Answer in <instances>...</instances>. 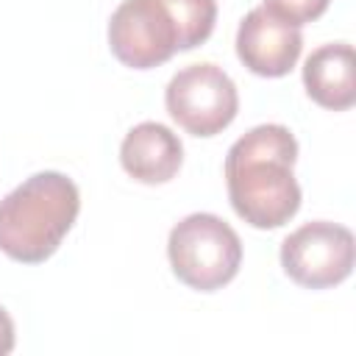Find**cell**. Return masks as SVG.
<instances>
[{
	"mask_svg": "<svg viewBox=\"0 0 356 356\" xmlns=\"http://www.w3.org/2000/svg\"><path fill=\"white\" fill-rule=\"evenodd\" d=\"M170 117L192 136H214L228 128L239 111V95L231 75L211 64H189L178 70L164 92Z\"/></svg>",
	"mask_w": 356,
	"mask_h": 356,
	"instance_id": "cell-5",
	"label": "cell"
},
{
	"mask_svg": "<svg viewBox=\"0 0 356 356\" xmlns=\"http://www.w3.org/2000/svg\"><path fill=\"white\" fill-rule=\"evenodd\" d=\"M167 256L178 281L197 292H214L239 273L242 242L222 217L195 211L172 225Z\"/></svg>",
	"mask_w": 356,
	"mask_h": 356,
	"instance_id": "cell-4",
	"label": "cell"
},
{
	"mask_svg": "<svg viewBox=\"0 0 356 356\" xmlns=\"http://www.w3.org/2000/svg\"><path fill=\"white\" fill-rule=\"evenodd\" d=\"M78 211L72 178L56 170L36 172L0 200V250L14 261L39 264L58 250Z\"/></svg>",
	"mask_w": 356,
	"mask_h": 356,
	"instance_id": "cell-3",
	"label": "cell"
},
{
	"mask_svg": "<svg viewBox=\"0 0 356 356\" xmlns=\"http://www.w3.org/2000/svg\"><path fill=\"white\" fill-rule=\"evenodd\" d=\"M328 3L331 0H264V8L273 11L275 17H281V19H286V22H292V25L300 28V25L323 17L325 8H328Z\"/></svg>",
	"mask_w": 356,
	"mask_h": 356,
	"instance_id": "cell-10",
	"label": "cell"
},
{
	"mask_svg": "<svg viewBox=\"0 0 356 356\" xmlns=\"http://www.w3.org/2000/svg\"><path fill=\"white\" fill-rule=\"evenodd\" d=\"M303 86L309 97L331 111H345L356 103V56L348 42H331L303 64Z\"/></svg>",
	"mask_w": 356,
	"mask_h": 356,
	"instance_id": "cell-9",
	"label": "cell"
},
{
	"mask_svg": "<svg viewBox=\"0 0 356 356\" xmlns=\"http://www.w3.org/2000/svg\"><path fill=\"white\" fill-rule=\"evenodd\" d=\"M281 267L306 289H328L342 284L353 270L350 228L328 220L300 225L281 242Z\"/></svg>",
	"mask_w": 356,
	"mask_h": 356,
	"instance_id": "cell-6",
	"label": "cell"
},
{
	"mask_svg": "<svg viewBox=\"0 0 356 356\" xmlns=\"http://www.w3.org/2000/svg\"><path fill=\"white\" fill-rule=\"evenodd\" d=\"M303 50L300 28L275 17L264 6L250 8L236 31V56L239 61L261 75V78H281L286 75Z\"/></svg>",
	"mask_w": 356,
	"mask_h": 356,
	"instance_id": "cell-7",
	"label": "cell"
},
{
	"mask_svg": "<svg viewBox=\"0 0 356 356\" xmlns=\"http://www.w3.org/2000/svg\"><path fill=\"white\" fill-rule=\"evenodd\" d=\"M214 22V0H122L108 19V47L125 67L150 70L203 44Z\"/></svg>",
	"mask_w": 356,
	"mask_h": 356,
	"instance_id": "cell-2",
	"label": "cell"
},
{
	"mask_svg": "<svg viewBox=\"0 0 356 356\" xmlns=\"http://www.w3.org/2000/svg\"><path fill=\"white\" fill-rule=\"evenodd\" d=\"M298 139L286 125L264 122L225 153V184L234 211L253 228H281L300 209L295 181Z\"/></svg>",
	"mask_w": 356,
	"mask_h": 356,
	"instance_id": "cell-1",
	"label": "cell"
},
{
	"mask_svg": "<svg viewBox=\"0 0 356 356\" xmlns=\"http://www.w3.org/2000/svg\"><path fill=\"white\" fill-rule=\"evenodd\" d=\"M120 161L122 170L139 184H167L181 170L184 145L167 125L147 120L125 134L120 145Z\"/></svg>",
	"mask_w": 356,
	"mask_h": 356,
	"instance_id": "cell-8",
	"label": "cell"
},
{
	"mask_svg": "<svg viewBox=\"0 0 356 356\" xmlns=\"http://www.w3.org/2000/svg\"><path fill=\"white\" fill-rule=\"evenodd\" d=\"M14 350V320L11 314L0 306V356Z\"/></svg>",
	"mask_w": 356,
	"mask_h": 356,
	"instance_id": "cell-11",
	"label": "cell"
}]
</instances>
